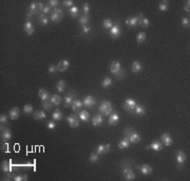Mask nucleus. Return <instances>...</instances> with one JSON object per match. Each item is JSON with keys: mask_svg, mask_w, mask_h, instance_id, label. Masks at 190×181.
Listing matches in <instances>:
<instances>
[{"mask_svg": "<svg viewBox=\"0 0 190 181\" xmlns=\"http://www.w3.org/2000/svg\"><path fill=\"white\" fill-rule=\"evenodd\" d=\"M124 135H125V137L129 138V140H130L131 143H134V144L135 143H139L141 140V135H139L137 132H135L132 127H127V129L124 131Z\"/></svg>", "mask_w": 190, "mask_h": 181, "instance_id": "f257e3e1", "label": "nucleus"}, {"mask_svg": "<svg viewBox=\"0 0 190 181\" xmlns=\"http://www.w3.org/2000/svg\"><path fill=\"white\" fill-rule=\"evenodd\" d=\"M113 112H114L113 105L111 104L110 101L105 100V101L101 102L100 105H99V113H101L103 115H105V116H110Z\"/></svg>", "mask_w": 190, "mask_h": 181, "instance_id": "f03ea898", "label": "nucleus"}, {"mask_svg": "<svg viewBox=\"0 0 190 181\" xmlns=\"http://www.w3.org/2000/svg\"><path fill=\"white\" fill-rule=\"evenodd\" d=\"M123 175L126 180L132 181L135 179V173L132 171L130 165H127V164L123 166Z\"/></svg>", "mask_w": 190, "mask_h": 181, "instance_id": "7ed1b4c3", "label": "nucleus"}, {"mask_svg": "<svg viewBox=\"0 0 190 181\" xmlns=\"http://www.w3.org/2000/svg\"><path fill=\"white\" fill-rule=\"evenodd\" d=\"M136 104H137V103H136V101H135L134 99L128 98L125 100V102H124V110H128V112H130V113H133V110H134Z\"/></svg>", "mask_w": 190, "mask_h": 181, "instance_id": "20e7f679", "label": "nucleus"}, {"mask_svg": "<svg viewBox=\"0 0 190 181\" xmlns=\"http://www.w3.org/2000/svg\"><path fill=\"white\" fill-rule=\"evenodd\" d=\"M75 97H76V93L74 92V91H70V93H69V94H68V95L64 98V108H70Z\"/></svg>", "mask_w": 190, "mask_h": 181, "instance_id": "39448f33", "label": "nucleus"}, {"mask_svg": "<svg viewBox=\"0 0 190 181\" xmlns=\"http://www.w3.org/2000/svg\"><path fill=\"white\" fill-rule=\"evenodd\" d=\"M96 103V99L93 97V96L89 95V96H86L83 100V106H86L88 108H93V106L95 105Z\"/></svg>", "mask_w": 190, "mask_h": 181, "instance_id": "423d86ee", "label": "nucleus"}, {"mask_svg": "<svg viewBox=\"0 0 190 181\" xmlns=\"http://www.w3.org/2000/svg\"><path fill=\"white\" fill-rule=\"evenodd\" d=\"M120 35H122V30H120V25L117 24V23H114L113 26H112L110 30L111 38H112V39H117Z\"/></svg>", "mask_w": 190, "mask_h": 181, "instance_id": "0eeeda50", "label": "nucleus"}, {"mask_svg": "<svg viewBox=\"0 0 190 181\" xmlns=\"http://www.w3.org/2000/svg\"><path fill=\"white\" fill-rule=\"evenodd\" d=\"M67 120H68V122H69V125H70L71 127H73V129H75V127H78V126H79L78 117H77L75 114H72V115H70V116H68L67 117Z\"/></svg>", "mask_w": 190, "mask_h": 181, "instance_id": "6e6552de", "label": "nucleus"}, {"mask_svg": "<svg viewBox=\"0 0 190 181\" xmlns=\"http://www.w3.org/2000/svg\"><path fill=\"white\" fill-rule=\"evenodd\" d=\"M185 161H186V154L183 150H178L176 153V163H178V169H182Z\"/></svg>", "mask_w": 190, "mask_h": 181, "instance_id": "1a4fd4ad", "label": "nucleus"}, {"mask_svg": "<svg viewBox=\"0 0 190 181\" xmlns=\"http://www.w3.org/2000/svg\"><path fill=\"white\" fill-rule=\"evenodd\" d=\"M122 71V65L118 61H112L110 64V72L113 74L114 76H116L120 74V72Z\"/></svg>", "mask_w": 190, "mask_h": 181, "instance_id": "9d476101", "label": "nucleus"}, {"mask_svg": "<svg viewBox=\"0 0 190 181\" xmlns=\"http://www.w3.org/2000/svg\"><path fill=\"white\" fill-rule=\"evenodd\" d=\"M28 9H29V12L31 15H39L40 13H39V9H38V1H33V2H31V4L28 6Z\"/></svg>", "mask_w": 190, "mask_h": 181, "instance_id": "9b49d317", "label": "nucleus"}, {"mask_svg": "<svg viewBox=\"0 0 190 181\" xmlns=\"http://www.w3.org/2000/svg\"><path fill=\"white\" fill-rule=\"evenodd\" d=\"M141 17H143V14H138L136 17H132V18H129L126 20V24L128 25V26H130V28H134L135 25H137V22L138 20H139V18Z\"/></svg>", "mask_w": 190, "mask_h": 181, "instance_id": "f8f14e48", "label": "nucleus"}, {"mask_svg": "<svg viewBox=\"0 0 190 181\" xmlns=\"http://www.w3.org/2000/svg\"><path fill=\"white\" fill-rule=\"evenodd\" d=\"M161 140L163 141V144L166 145V146H170V145L173 143V140H172L171 136L169 133H164L161 137Z\"/></svg>", "mask_w": 190, "mask_h": 181, "instance_id": "ddd939ff", "label": "nucleus"}, {"mask_svg": "<svg viewBox=\"0 0 190 181\" xmlns=\"http://www.w3.org/2000/svg\"><path fill=\"white\" fill-rule=\"evenodd\" d=\"M138 169L145 176H150L152 174V167L149 164H141V166H138Z\"/></svg>", "mask_w": 190, "mask_h": 181, "instance_id": "4468645a", "label": "nucleus"}, {"mask_svg": "<svg viewBox=\"0 0 190 181\" xmlns=\"http://www.w3.org/2000/svg\"><path fill=\"white\" fill-rule=\"evenodd\" d=\"M83 101H80L78 99H74L73 102H72V104H71V108H72L73 112L78 113V112H80V110L83 108Z\"/></svg>", "mask_w": 190, "mask_h": 181, "instance_id": "2eb2a0df", "label": "nucleus"}, {"mask_svg": "<svg viewBox=\"0 0 190 181\" xmlns=\"http://www.w3.org/2000/svg\"><path fill=\"white\" fill-rule=\"evenodd\" d=\"M118 120H120V116H118L117 112H113V113L109 116V120H108V122H109L110 125H116L117 122H118Z\"/></svg>", "mask_w": 190, "mask_h": 181, "instance_id": "dca6fc26", "label": "nucleus"}, {"mask_svg": "<svg viewBox=\"0 0 190 181\" xmlns=\"http://www.w3.org/2000/svg\"><path fill=\"white\" fill-rule=\"evenodd\" d=\"M9 116H10V118H11L12 120L18 119L19 116H20V110H19V108H16V106L12 108L11 110H10V112H9Z\"/></svg>", "mask_w": 190, "mask_h": 181, "instance_id": "f3484780", "label": "nucleus"}, {"mask_svg": "<svg viewBox=\"0 0 190 181\" xmlns=\"http://www.w3.org/2000/svg\"><path fill=\"white\" fill-rule=\"evenodd\" d=\"M69 66H70V62L68 60H62L57 64V70H58V72H64L69 68Z\"/></svg>", "mask_w": 190, "mask_h": 181, "instance_id": "a211bd4d", "label": "nucleus"}, {"mask_svg": "<svg viewBox=\"0 0 190 181\" xmlns=\"http://www.w3.org/2000/svg\"><path fill=\"white\" fill-rule=\"evenodd\" d=\"M38 95H39L40 99H41L42 101L50 100V98H51V95H50L49 91H46V89H40L39 92H38Z\"/></svg>", "mask_w": 190, "mask_h": 181, "instance_id": "6ab92c4d", "label": "nucleus"}, {"mask_svg": "<svg viewBox=\"0 0 190 181\" xmlns=\"http://www.w3.org/2000/svg\"><path fill=\"white\" fill-rule=\"evenodd\" d=\"M23 30H25V34L27 35H32L35 32V28H34L33 24H32L31 21H27L23 24Z\"/></svg>", "mask_w": 190, "mask_h": 181, "instance_id": "aec40b11", "label": "nucleus"}, {"mask_svg": "<svg viewBox=\"0 0 190 181\" xmlns=\"http://www.w3.org/2000/svg\"><path fill=\"white\" fill-rule=\"evenodd\" d=\"M1 139L3 140V142H8L12 139V133L8 127L3 132H1Z\"/></svg>", "mask_w": 190, "mask_h": 181, "instance_id": "412c9836", "label": "nucleus"}, {"mask_svg": "<svg viewBox=\"0 0 190 181\" xmlns=\"http://www.w3.org/2000/svg\"><path fill=\"white\" fill-rule=\"evenodd\" d=\"M149 147H150V150H155V152H159V150H162L163 143L161 141H159V140H154L153 142H151L150 144H149Z\"/></svg>", "mask_w": 190, "mask_h": 181, "instance_id": "4be33fe9", "label": "nucleus"}, {"mask_svg": "<svg viewBox=\"0 0 190 181\" xmlns=\"http://www.w3.org/2000/svg\"><path fill=\"white\" fill-rule=\"evenodd\" d=\"M1 171L3 173H9V172H13V167L11 166V163L8 161V160H4L2 163H1Z\"/></svg>", "mask_w": 190, "mask_h": 181, "instance_id": "5701e85b", "label": "nucleus"}, {"mask_svg": "<svg viewBox=\"0 0 190 181\" xmlns=\"http://www.w3.org/2000/svg\"><path fill=\"white\" fill-rule=\"evenodd\" d=\"M131 144V142L129 140V138L125 137L124 139H122L120 142H118V147H120V150H125V148H128Z\"/></svg>", "mask_w": 190, "mask_h": 181, "instance_id": "b1692460", "label": "nucleus"}, {"mask_svg": "<svg viewBox=\"0 0 190 181\" xmlns=\"http://www.w3.org/2000/svg\"><path fill=\"white\" fill-rule=\"evenodd\" d=\"M133 113L138 115V116H144L145 114H146V108L141 104H136L134 110H133Z\"/></svg>", "mask_w": 190, "mask_h": 181, "instance_id": "393cba45", "label": "nucleus"}, {"mask_svg": "<svg viewBox=\"0 0 190 181\" xmlns=\"http://www.w3.org/2000/svg\"><path fill=\"white\" fill-rule=\"evenodd\" d=\"M103 115H100V114H97V115H95L94 117H93V120H92V124L94 126H99L103 123Z\"/></svg>", "mask_w": 190, "mask_h": 181, "instance_id": "a878e982", "label": "nucleus"}, {"mask_svg": "<svg viewBox=\"0 0 190 181\" xmlns=\"http://www.w3.org/2000/svg\"><path fill=\"white\" fill-rule=\"evenodd\" d=\"M78 117H79L80 120H83V122H88L90 120V114L87 110H80L79 114H78Z\"/></svg>", "mask_w": 190, "mask_h": 181, "instance_id": "bb28decb", "label": "nucleus"}, {"mask_svg": "<svg viewBox=\"0 0 190 181\" xmlns=\"http://www.w3.org/2000/svg\"><path fill=\"white\" fill-rule=\"evenodd\" d=\"M52 117H53V120H55V121H60V120L64 118V114L58 110V108H56L52 114Z\"/></svg>", "mask_w": 190, "mask_h": 181, "instance_id": "cd10ccee", "label": "nucleus"}, {"mask_svg": "<svg viewBox=\"0 0 190 181\" xmlns=\"http://www.w3.org/2000/svg\"><path fill=\"white\" fill-rule=\"evenodd\" d=\"M37 19H38V22H39L41 25H46L49 23V17L46 15H44V14H39Z\"/></svg>", "mask_w": 190, "mask_h": 181, "instance_id": "c85d7f7f", "label": "nucleus"}, {"mask_svg": "<svg viewBox=\"0 0 190 181\" xmlns=\"http://www.w3.org/2000/svg\"><path fill=\"white\" fill-rule=\"evenodd\" d=\"M131 70H132V72L135 74L139 73V72L141 71V63L138 61H134L131 65Z\"/></svg>", "mask_w": 190, "mask_h": 181, "instance_id": "c756f323", "label": "nucleus"}, {"mask_svg": "<svg viewBox=\"0 0 190 181\" xmlns=\"http://www.w3.org/2000/svg\"><path fill=\"white\" fill-rule=\"evenodd\" d=\"M69 14L71 15V17H73V18H77L78 15H79V9H78L77 6L73 5L72 7L69 9Z\"/></svg>", "mask_w": 190, "mask_h": 181, "instance_id": "7c9ffc66", "label": "nucleus"}, {"mask_svg": "<svg viewBox=\"0 0 190 181\" xmlns=\"http://www.w3.org/2000/svg\"><path fill=\"white\" fill-rule=\"evenodd\" d=\"M137 24L141 28H148L149 25H150V21H149V19L148 18H144V17H141L139 20H138Z\"/></svg>", "mask_w": 190, "mask_h": 181, "instance_id": "2f4dec72", "label": "nucleus"}, {"mask_svg": "<svg viewBox=\"0 0 190 181\" xmlns=\"http://www.w3.org/2000/svg\"><path fill=\"white\" fill-rule=\"evenodd\" d=\"M33 117H34V119H36V120H42V119H46V115L42 110H37V112H35V113L33 114Z\"/></svg>", "mask_w": 190, "mask_h": 181, "instance_id": "473e14b6", "label": "nucleus"}, {"mask_svg": "<svg viewBox=\"0 0 190 181\" xmlns=\"http://www.w3.org/2000/svg\"><path fill=\"white\" fill-rule=\"evenodd\" d=\"M114 22L111 20V19H104L103 20V28H106V30H111V28L113 26Z\"/></svg>", "mask_w": 190, "mask_h": 181, "instance_id": "72a5a7b5", "label": "nucleus"}, {"mask_svg": "<svg viewBox=\"0 0 190 181\" xmlns=\"http://www.w3.org/2000/svg\"><path fill=\"white\" fill-rule=\"evenodd\" d=\"M50 101L52 102L54 105H59L62 103V97L59 95H53V96H51Z\"/></svg>", "mask_w": 190, "mask_h": 181, "instance_id": "f704fd0d", "label": "nucleus"}, {"mask_svg": "<svg viewBox=\"0 0 190 181\" xmlns=\"http://www.w3.org/2000/svg\"><path fill=\"white\" fill-rule=\"evenodd\" d=\"M51 20L55 23H58L59 21H62V18H64V15H59V14H56V13H52L51 14Z\"/></svg>", "mask_w": 190, "mask_h": 181, "instance_id": "c9c22d12", "label": "nucleus"}, {"mask_svg": "<svg viewBox=\"0 0 190 181\" xmlns=\"http://www.w3.org/2000/svg\"><path fill=\"white\" fill-rule=\"evenodd\" d=\"M64 89H66V82H64V80L58 81L57 84H56V89H57V92H59V93L64 92Z\"/></svg>", "mask_w": 190, "mask_h": 181, "instance_id": "e433bc0d", "label": "nucleus"}, {"mask_svg": "<svg viewBox=\"0 0 190 181\" xmlns=\"http://www.w3.org/2000/svg\"><path fill=\"white\" fill-rule=\"evenodd\" d=\"M89 20H90L89 15H81L79 17V23L81 24V26H83V25H88Z\"/></svg>", "mask_w": 190, "mask_h": 181, "instance_id": "4c0bfd02", "label": "nucleus"}, {"mask_svg": "<svg viewBox=\"0 0 190 181\" xmlns=\"http://www.w3.org/2000/svg\"><path fill=\"white\" fill-rule=\"evenodd\" d=\"M111 85H112V79L109 78V77H106V78L103 80V82H101V86H103L104 89H108V87Z\"/></svg>", "mask_w": 190, "mask_h": 181, "instance_id": "58836bf2", "label": "nucleus"}, {"mask_svg": "<svg viewBox=\"0 0 190 181\" xmlns=\"http://www.w3.org/2000/svg\"><path fill=\"white\" fill-rule=\"evenodd\" d=\"M146 38H147L146 33L141 32V33H138L137 36H136V41H137L138 43H141V42H144L145 40H146Z\"/></svg>", "mask_w": 190, "mask_h": 181, "instance_id": "ea45409f", "label": "nucleus"}, {"mask_svg": "<svg viewBox=\"0 0 190 181\" xmlns=\"http://www.w3.org/2000/svg\"><path fill=\"white\" fill-rule=\"evenodd\" d=\"M159 9L161 12H165L168 9V1H161L159 4Z\"/></svg>", "mask_w": 190, "mask_h": 181, "instance_id": "a19ab883", "label": "nucleus"}, {"mask_svg": "<svg viewBox=\"0 0 190 181\" xmlns=\"http://www.w3.org/2000/svg\"><path fill=\"white\" fill-rule=\"evenodd\" d=\"M23 113L25 115H30V114L33 113V106L31 104H25L23 106Z\"/></svg>", "mask_w": 190, "mask_h": 181, "instance_id": "79ce46f5", "label": "nucleus"}, {"mask_svg": "<svg viewBox=\"0 0 190 181\" xmlns=\"http://www.w3.org/2000/svg\"><path fill=\"white\" fill-rule=\"evenodd\" d=\"M28 180V175H25V174H22V175H15L14 177V181H27Z\"/></svg>", "mask_w": 190, "mask_h": 181, "instance_id": "37998d69", "label": "nucleus"}, {"mask_svg": "<svg viewBox=\"0 0 190 181\" xmlns=\"http://www.w3.org/2000/svg\"><path fill=\"white\" fill-rule=\"evenodd\" d=\"M89 160H90V161H91L92 163L97 162V161H98V154L96 153V152H93V153L91 154V155H90Z\"/></svg>", "mask_w": 190, "mask_h": 181, "instance_id": "c03bdc74", "label": "nucleus"}, {"mask_svg": "<svg viewBox=\"0 0 190 181\" xmlns=\"http://www.w3.org/2000/svg\"><path fill=\"white\" fill-rule=\"evenodd\" d=\"M53 103L50 100H46V101H42V108H44V110H51V108H52Z\"/></svg>", "mask_w": 190, "mask_h": 181, "instance_id": "a18cd8bd", "label": "nucleus"}, {"mask_svg": "<svg viewBox=\"0 0 190 181\" xmlns=\"http://www.w3.org/2000/svg\"><path fill=\"white\" fill-rule=\"evenodd\" d=\"M182 25L186 28H189L190 26V20L188 17H184V18L182 19Z\"/></svg>", "mask_w": 190, "mask_h": 181, "instance_id": "49530a36", "label": "nucleus"}, {"mask_svg": "<svg viewBox=\"0 0 190 181\" xmlns=\"http://www.w3.org/2000/svg\"><path fill=\"white\" fill-rule=\"evenodd\" d=\"M48 72H49V74H56L57 72H58V70H57V65L51 64L49 66V68H48Z\"/></svg>", "mask_w": 190, "mask_h": 181, "instance_id": "de8ad7c7", "label": "nucleus"}, {"mask_svg": "<svg viewBox=\"0 0 190 181\" xmlns=\"http://www.w3.org/2000/svg\"><path fill=\"white\" fill-rule=\"evenodd\" d=\"M83 15H89V13H90V5H89V3H85V4H83Z\"/></svg>", "mask_w": 190, "mask_h": 181, "instance_id": "09e8293b", "label": "nucleus"}, {"mask_svg": "<svg viewBox=\"0 0 190 181\" xmlns=\"http://www.w3.org/2000/svg\"><path fill=\"white\" fill-rule=\"evenodd\" d=\"M51 6L48 5V4H44V6H43L42 11H41V14H44V15H46V14H49V13H51Z\"/></svg>", "mask_w": 190, "mask_h": 181, "instance_id": "8fccbe9b", "label": "nucleus"}, {"mask_svg": "<svg viewBox=\"0 0 190 181\" xmlns=\"http://www.w3.org/2000/svg\"><path fill=\"white\" fill-rule=\"evenodd\" d=\"M96 153H97L98 155H104L105 154V145L104 144L98 145L97 148H96Z\"/></svg>", "mask_w": 190, "mask_h": 181, "instance_id": "3c124183", "label": "nucleus"}, {"mask_svg": "<svg viewBox=\"0 0 190 181\" xmlns=\"http://www.w3.org/2000/svg\"><path fill=\"white\" fill-rule=\"evenodd\" d=\"M58 4H59V1H57V0H50L49 1V5L51 6V7H53V9L57 7Z\"/></svg>", "mask_w": 190, "mask_h": 181, "instance_id": "603ef678", "label": "nucleus"}, {"mask_svg": "<svg viewBox=\"0 0 190 181\" xmlns=\"http://www.w3.org/2000/svg\"><path fill=\"white\" fill-rule=\"evenodd\" d=\"M73 1H72V0H64V1H62V4H64V6H67V7H72V6H73Z\"/></svg>", "mask_w": 190, "mask_h": 181, "instance_id": "864d4df0", "label": "nucleus"}, {"mask_svg": "<svg viewBox=\"0 0 190 181\" xmlns=\"http://www.w3.org/2000/svg\"><path fill=\"white\" fill-rule=\"evenodd\" d=\"M46 127L49 129H54L56 127V124H55V122L53 121V120H51V121H49L48 122V124H46Z\"/></svg>", "mask_w": 190, "mask_h": 181, "instance_id": "5fc2aeb1", "label": "nucleus"}, {"mask_svg": "<svg viewBox=\"0 0 190 181\" xmlns=\"http://www.w3.org/2000/svg\"><path fill=\"white\" fill-rule=\"evenodd\" d=\"M6 122H8V116L4 115V114H2V115L0 116V123H1V124H5Z\"/></svg>", "mask_w": 190, "mask_h": 181, "instance_id": "6e6d98bb", "label": "nucleus"}, {"mask_svg": "<svg viewBox=\"0 0 190 181\" xmlns=\"http://www.w3.org/2000/svg\"><path fill=\"white\" fill-rule=\"evenodd\" d=\"M81 31H83V34H89L90 31H91V28L88 26V25H83V28H81Z\"/></svg>", "mask_w": 190, "mask_h": 181, "instance_id": "4d7b16f0", "label": "nucleus"}, {"mask_svg": "<svg viewBox=\"0 0 190 181\" xmlns=\"http://www.w3.org/2000/svg\"><path fill=\"white\" fill-rule=\"evenodd\" d=\"M189 5H190V2L189 1H186V2H185V5H184V11L186 13H188V14H189V12H190Z\"/></svg>", "mask_w": 190, "mask_h": 181, "instance_id": "13d9d810", "label": "nucleus"}, {"mask_svg": "<svg viewBox=\"0 0 190 181\" xmlns=\"http://www.w3.org/2000/svg\"><path fill=\"white\" fill-rule=\"evenodd\" d=\"M53 13H56V14H59V15H64L62 9H59V7H55V9H53Z\"/></svg>", "mask_w": 190, "mask_h": 181, "instance_id": "bf43d9fd", "label": "nucleus"}, {"mask_svg": "<svg viewBox=\"0 0 190 181\" xmlns=\"http://www.w3.org/2000/svg\"><path fill=\"white\" fill-rule=\"evenodd\" d=\"M111 150V145L109 144V143H107V144H105V154L109 153Z\"/></svg>", "mask_w": 190, "mask_h": 181, "instance_id": "052dcab7", "label": "nucleus"}]
</instances>
